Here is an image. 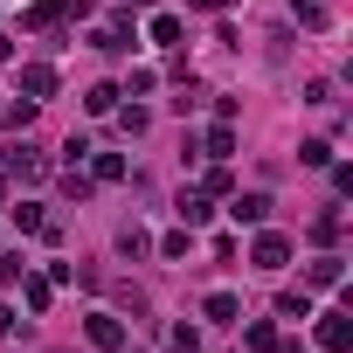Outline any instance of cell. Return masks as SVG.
<instances>
[{
	"label": "cell",
	"instance_id": "12",
	"mask_svg": "<svg viewBox=\"0 0 353 353\" xmlns=\"http://www.w3.org/2000/svg\"><path fill=\"white\" fill-rule=\"evenodd\" d=\"M250 353H284V339H277L270 325H250Z\"/></svg>",
	"mask_w": 353,
	"mask_h": 353
},
{
	"label": "cell",
	"instance_id": "15",
	"mask_svg": "<svg viewBox=\"0 0 353 353\" xmlns=\"http://www.w3.org/2000/svg\"><path fill=\"white\" fill-rule=\"evenodd\" d=\"M83 104H90V111H97V118H104V111H111V104H118V90H111V83H97V90H90V97H83Z\"/></svg>",
	"mask_w": 353,
	"mask_h": 353
},
{
	"label": "cell",
	"instance_id": "2",
	"mask_svg": "<svg viewBox=\"0 0 353 353\" xmlns=\"http://www.w3.org/2000/svg\"><path fill=\"white\" fill-rule=\"evenodd\" d=\"M284 256H291L284 236H256V270H284Z\"/></svg>",
	"mask_w": 353,
	"mask_h": 353
},
{
	"label": "cell",
	"instance_id": "7",
	"mask_svg": "<svg viewBox=\"0 0 353 353\" xmlns=\"http://www.w3.org/2000/svg\"><path fill=\"white\" fill-rule=\"evenodd\" d=\"M229 215H236V222H263V215H270V194H236Z\"/></svg>",
	"mask_w": 353,
	"mask_h": 353
},
{
	"label": "cell",
	"instance_id": "11",
	"mask_svg": "<svg viewBox=\"0 0 353 353\" xmlns=\"http://www.w3.org/2000/svg\"><path fill=\"white\" fill-rule=\"evenodd\" d=\"M277 312H284V319H312V298H305V291H284Z\"/></svg>",
	"mask_w": 353,
	"mask_h": 353
},
{
	"label": "cell",
	"instance_id": "1",
	"mask_svg": "<svg viewBox=\"0 0 353 353\" xmlns=\"http://www.w3.org/2000/svg\"><path fill=\"white\" fill-rule=\"evenodd\" d=\"M90 346H104V353H118V346H125V325H118V312H90Z\"/></svg>",
	"mask_w": 353,
	"mask_h": 353
},
{
	"label": "cell",
	"instance_id": "18",
	"mask_svg": "<svg viewBox=\"0 0 353 353\" xmlns=\"http://www.w3.org/2000/svg\"><path fill=\"white\" fill-rule=\"evenodd\" d=\"M188 8H208V14H215V8H229V0H188Z\"/></svg>",
	"mask_w": 353,
	"mask_h": 353
},
{
	"label": "cell",
	"instance_id": "9",
	"mask_svg": "<svg viewBox=\"0 0 353 353\" xmlns=\"http://www.w3.org/2000/svg\"><path fill=\"white\" fill-rule=\"evenodd\" d=\"M152 42L173 49V42H181V21H173V14H152Z\"/></svg>",
	"mask_w": 353,
	"mask_h": 353
},
{
	"label": "cell",
	"instance_id": "4",
	"mask_svg": "<svg viewBox=\"0 0 353 353\" xmlns=\"http://www.w3.org/2000/svg\"><path fill=\"white\" fill-rule=\"evenodd\" d=\"M21 90H28V97H49V90H56V70H49V63H28V70H21Z\"/></svg>",
	"mask_w": 353,
	"mask_h": 353
},
{
	"label": "cell",
	"instance_id": "14",
	"mask_svg": "<svg viewBox=\"0 0 353 353\" xmlns=\"http://www.w3.org/2000/svg\"><path fill=\"white\" fill-rule=\"evenodd\" d=\"M201 339H194V325H173V339H166V353H194Z\"/></svg>",
	"mask_w": 353,
	"mask_h": 353
},
{
	"label": "cell",
	"instance_id": "3",
	"mask_svg": "<svg viewBox=\"0 0 353 353\" xmlns=\"http://www.w3.org/2000/svg\"><path fill=\"white\" fill-rule=\"evenodd\" d=\"M319 346H325V353H346V346H353V325H346V319L332 312V319L319 325Z\"/></svg>",
	"mask_w": 353,
	"mask_h": 353
},
{
	"label": "cell",
	"instance_id": "5",
	"mask_svg": "<svg viewBox=\"0 0 353 353\" xmlns=\"http://www.w3.org/2000/svg\"><path fill=\"white\" fill-rule=\"evenodd\" d=\"M339 270H346L339 256H312V263H305V284H319V291H325V284H339Z\"/></svg>",
	"mask_w": 353,
	"mask_h": 353
},
{
	"label": "cell",
	"instance_id": "10",
	"mask_svg": "<svg viewBox=\"0 0 353 353\" xmlns=\"http://www.w3.org/2000/svg\"><path fill=\"white\" fill-rule=\"evenodd\" d=\"M298 159H305V166H332V145H325V139H305Z\"/></svg>",
	"mask_w": 353,
	"mask_h": 353
},
{
	"label": "cell",
	"instance_id": "16",
	"mask_svg": "<svg viewBox=\"0 0 353 353\" xmlns=\"http://www.w3.org/2000/svg\"><path fill=\"white\" fill-rule=\"evenodd\" d=\"M312 243H339V215H319L312 222Z\"/></svg>",
	"mask_w": 353,
	"mask_h": 353
},
{
	"label": "cell",
	"instance_id": "17",
	"mask_svg": "<svg viewBox=\"0 0 353 353\" xmlns=\"http://www.w3.org/2000/svg\"><path fill=\"white\" fill-rule=\"evenodd\" d=\"M118 250H125V256H139V250H152V243H145V229H139V222H132V229H125V236H118Z\"/></svg>",
	"mask_w": 353,
	"mask_h": 353
},
{
	"label": "cell",
	"instance_id": "19",
	"mask_svg": "<svg viewBox=\"0 0 353 353\" xmlns=\"http://www.w3.org/2000/svg\"><path fill=\"white\" fill-rule=\"evenodd\" d=\"M139 8H152V0H139Z\"/></svg>",
	"mask_w": 353,
	"mask_h": 353
},
{
	"label": "cell",
	"instance_id": "8",
	"mask_svg": "<svg viewBox=\"0 0 353 353\" xmlns=\"http://www.w3.org/2000/svg\"><path fill=\"white\" fill-rule=\"evenodd\" d=\"M208 215H215V208H208V194H181V222H188V229H194V222H208Z\"/></svg>",
	"mask_w": 353,
	"mask_h": 353
},
{
	"label": "cell",
	"instance_id": "13",
	"mask_svg": "<svg viewBox=\"0 0 353 353\" xmlns=\"http://www.w3.org/2000/svg\"><path fill=\"white\" fill-rule=\"evenodd\" d=\"M208 152H215V159H229V152H236V132H229V125H215V132H208Z\"/></svg>",
	"mask_w": 353,
	"mask_h": 353
},
{
	"label": "cell",
	"instance_id": "6",
	"mask_svg": "<svg viewBox=\"0 0 353 353\" xmlns=\"http://www.w3.org/2000/svg\"><path fill=\"white\" fill-rule=\"evenodd\" d=\"M236 312H243L236 291H208V319H215V325H236Z\"/></svg>",
	"mask_w": 353,
	"mask_h": 353
}]
</instances>
